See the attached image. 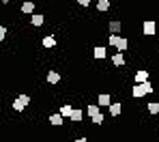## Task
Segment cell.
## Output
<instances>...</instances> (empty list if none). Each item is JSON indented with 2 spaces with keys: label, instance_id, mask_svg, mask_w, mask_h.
I'll return each mask as SVG.
<instances>
[{
  "label": "cell",
  "instance_id": "obj_11",
  "mask_svg": "<svg viewBox=\"0 0 159 142\" xmlns=\"http://www.w3.org/2000/svg\"><path fill=\"white\" fill-rule=\"evenodd\" d=\"M99 108H101L99 103H88V106H86V114H88V116L93 118V116H97V114H101V110H99Z\"/></svg>",
  "mask_w": 159,
  "mask_h": 142
},
{
  "label": "cell",
  "instance_id": "obj_24",
  "mask_svg": "<svg viewBox=\"0 0 159 142\" xmlns=\"http://www.w3.org/2000/svg\"><path fill=\"white\" fill-rule=\"evenodd\" d=\"M4 37H7V28H4V26H0V39H4Z\"/></svg>",
  "mask_w": 159,
  "mask_h": 142
},
{
  "label": "cell",
  "instance_id": "obj_10",
  "mask_svg": "<svg viewBox=\"0 0 159 142\" xmlns=\"http://www.w3.org/2000/svg\"><path fill=\"white\" fill-rule=\"evenodd\" d=\"M41 45H43V48H56V37H54V34H45V37L41 39Z\"/></svg>",
  "mask_w": 159,
  "mask_h": 142
},
{
  "label": "cell",
  "instance_id": "obj_20",
  "mask_svg": "<svg viewBox=\"0 0 159 142\" xmlns=\"http://www.w3.org/2000/svg\"><path fill=\"white\" fill-rule=\"evenodd\" d=\"M82 116H84V112H82V110H73L71 121H73V123H80V121H82Z\"/></svg>",
  "mask_w": 159,
  "mask_h": 142
},
{
  "label": "cell",
  "instance_id": "obj_18",
  "mask_svg": "<svg viewBox=\"0 0 159 142\" xmlns=\"http://www.w3.org/2000/svg\"><path fill=\"white\" fill-rule=\"evenodd\" d=\"M148 114H153V116L159 114V103L157 101H151V103H148Z\"/></svg>",
  "mask_w": 159,
  "mask_h": 142
},
{
  "label": "cell",
  "instance_id": "obj_2",
  "mask_svg": "<svg viewBox=\"0 0 159 142\" xmlns=\"http://www.w3.org/2000/svg\"><path fill=\"white\" fill-rule=\"evenodd\" d=\"M151 93H153V84H151V82L131 86V97H133V99H142L144 95H151Z\"/></svg>",
  "mask_w": 159,
  "mask_h": 142
},
{
  "label": "cell",
  "instance_id": "obj_8",
  "mask_svg": "<svg viewBox=\"0 0 159 142\" xmlns=\"http://www.w3.org/2000/svg\"><path fill=\"white\" fill-rule=\"evenodd\" d=\"M97 103H99L101 108H110V106H112V97H110L107 93H101V95L97 97Z\"/></svg>",
  "mask_w": 159,
  "mask_h": 142
},
{
  "label": "cell",
  "instance_id": "obj_6",
  "mask_svg": "<svg viewBox=\"0 0 159 142\" xmlns=\"http://www.w3.org/2000/svg\"><path fill=\"white\" fill-rule=\"evenodd\" d=\"M107 30H110V34H120V30H123V22L112 20V22L107 24Z\"/></svg>",
  "mask_w": 159,
  "mask_h": 142
},
{
  "label": "cell",
  "instance_id": "obj_1",
  "mask_svg": "<svg viewBox=\"0 0 159 142\" xmlns=\"http://www.w3.org/2000/svg\"><path fill=\"white\" fill-rule=\"evenodd\" d=\"M107 43L112 48H116V52H127V48H129V41L125 37H120V34H110L107 37Z\"/></svg>",
  "mask_w": 159,
  "mask_h": 142
},
{
  "label": "cell",
  "instance_id": "obj_23",
  "mask_svg": "<svg viewBox=\"0 0 159 142\" xmlns=\"http://www.w3.org/2000/svg\"><path fill=\"white\" fill-rule=\"evenodd\" d=\"M78 2H80V7H88V4H90L93 0H78Z\"/></svg>",
  "mask_w": 159,
  "mask_h": 142
},
{
  "label": "cell",
  "instance_id": "obj_21",
  "mask_svg": "<svg viewBox=\"0 0 159 142\" xmlns=\"http://www.w3.org/2000/svg\"><path fill=\"white\" fill-rule=\"evenodd\" d=\"M17 99L24 103V106H28L30 103V95H26V93H22V95H17Z\"/></svg>",
  "mask_w": 159,
  "mask_h": 142
},
{
  "label": "cell",
  "instance_id": "obj_7",
  "mask_svg": "<svg viewBox=\"0 0 159 142\" xmlns=\"http://www.w3.org/2000/svg\"><path fill=\"white\" fill-rule=\"evenodd\" d=\"M112 65L114 67H123L125 65V52H114L112 54Z\"/></svg>",
  "mask_w": 159,
  "mask_h": 142
},
{
  "label": "cell",
  "instance_id": "obj_26",
  "mask_svg": "<svg viewBox=\"0 0 159 142\" xmlns=\"http://www.w3.org/2000/svg\"><path fill=\"white\" fill-rule=\"evenodd\" d=\"M0 2H2V4H9V2H13V0H0Z\"/></svg>",
  "mask_w": 159,
  "mask_h": 142
},
{
  "label": "cell",
  "instance_id": "obj_22",
  "mask_svg": "<svg viewBox=\"0 0 159 142\" xmlns=\"http://www.w3.org/2000/svg\"><path fill=\"white\" fill-rule=\"evenodd\" d=\"M93 123H95V125H101V123H103V114H97V116H93Z\"/></svg>",
  "mask_w": 159,
  "mask_h": 142
},
{
  "label": "cell",
  "instance_id": "obj_17",
  "mask_svg": "<svg viewBox=\"0 0 159 142\" xmlns=\"http://www.w3.org/2000/svg\"><path fill=\"white\" fill-rule=\"evenodd\" d=\"M93 54H95V58H106V56H107V50L103 48V45H97Z\"/></svg>",
  "mask_w": 159,
  "mask_h": 142
},
{
  "label": "cell",
  "instance_id": "obj_19",
  "mask_svg": "<svg viewBox=\"0 0 159 142\" xmlns=\"http://www.w3.org/2000/svg\"><path fill=\"white\" fill-rule=\"evenodd\" d=\"M11 108H13V110H15V112H22V110H24V108H26V106H24V103H22V101H20V99H15V101H13V103H11Z\"/></svg>",
  "mask_w": 159,
  "mask_h": 142
},
{
  "label": "cell",
  "instance_id": "obj_3",
  "mask_svg": "<svg viewBox=\"0 0 159 142\" xmlns=\"http://www.w3.org/2000/svg\"><path fill=\"white\" fill-rule=\"evenodd\" d=\"M142 32H144L146 37H153V34L157 32V24H155L153 20H146V22L142 24Z\"/></svg>",
  "mask_w": 159,
  "mask_h": 142
},
{
  "label": "cell",
  "instance_id": "obj_5",
  "mask_svg": "<svg viewBox=\"0 0 159 142\" xmlns=\"http://www.w3.org/2000/svg\"><path fill=\"white\" fill-rule=\"evenodd\" d=\"M148 82V69H138L135 71V84H144Z\"/></svg>",
  "mask_w": 159,
  "mask_h": 142
},
{
  "label": "cell",
  "instance_id": "obj_15",
  "mask_svg": "<svg viewBox=\"0 0 159 142\" xmlns=\"http://www.w3.org/2000/svg\"><path fill=\"white\" fill-rule=\"evenodd\" d=\"M110 114H112V116H120V114H123V103L114 101V103L110 106Z\"/></svg>",
  "mask_w": 159,
  "mask_h": 142
},
{
  "label": "cell",
  "instance_id": "obj_9",
  "mask_svg": "<svg viewBox=\"0 0 159 142\" xmlns=\"http://www.w3.org/2000/svg\"><path fill=\"white\" fill-rule=\"evenodd\" d=\"M22 13H24V15H32V13H34V2H32V0H24V2H22Z\"/></svg>",
  "mask_w": 159,
  "mask_h": 142
},
{
  "label": "cell",
  "instance_id": "obj_14",
  "mask_svg": "<svg viewBox=\"0 0 159 142\" xmlns=\"http://www.w3.org/2000/svg\"><path fill=\"white\" fill-rule=\"evenodd\" d=\"M73 110H75V108H73V106H69V103H62V106H60V114H62L65 118H71Z\"/></svg>",
  "mask_w": 159,
  "mask_h": 142
},
{
  "label": "cell",
  "instance_id": "obj_25",
  "mask_svg": "<svg viewBox=\"0 0 159 142\" xmlns=\"http://www.w3.org/2000/svg\"><path fill=\"white\" fill-rule=\"evenodd\" d=\"M75 142H88V138H84V136H80V138H75Z\"/></svg>",
  "mask_w": 159,
  "mask_h": 142
},
{
  "label": "cell",
  "instance_id": "obj_13",
  "mask_svg": "<svg viewBox=\"0 0 159 142\" xmlns=\"http://www.w3.org/2000/svg\"><path fill=\"white\" fill-rule=\"evenodd\" d=\"M58 82H60V73H58V71H48V84H58Z\"/></svg>",
  "mask_w": 159,
  "mask_h": 142
},
{
  "label": "cell",
  "instance_id": "obj_16",
  "mask_svg": "<svg viewBox=\"0 0 159 142\" xmlns=\"http://www.w3.org/2000/svg\"><path fill=\"white\" fill-rule=\"evenodd\" d=\"M110 9V0H97V11L99 13H106Z\"/></svg>",
  "mask_w": 159,
  "mask_h": 142
},
{
  "label": "cell",
  "instance_id": "obj_12",
  "mask_svg": "<svg viewBox=\"0 0 159 142\" xmlns=\"http://www.w3.org/2000/svg\"><path fill=\"white\" fill-rule=\"evenodd\" d=\"M50 123H52L54 127H62V123H65V116L60 112H56V114H52L50 116Z\"/></svg>",
  "mask_w": 159,
  "mask_h": 142
},
{
  "label": "cell",
  "instance_id": "obj_4",
  "mask_svg": "<svg viewBox=\"0 0 159 142\" xmlns=\"http://www.w3.org/2000/svg\"><path fill=\"white\" fill-rule=\"evenodd\" d=\"M30 24H32L34 28L43 26V24H45V15H41V13H32V15H30Z\"/></svg>",
  "mask_w": 159,
  "mask_h": 142
}]
</instances>
